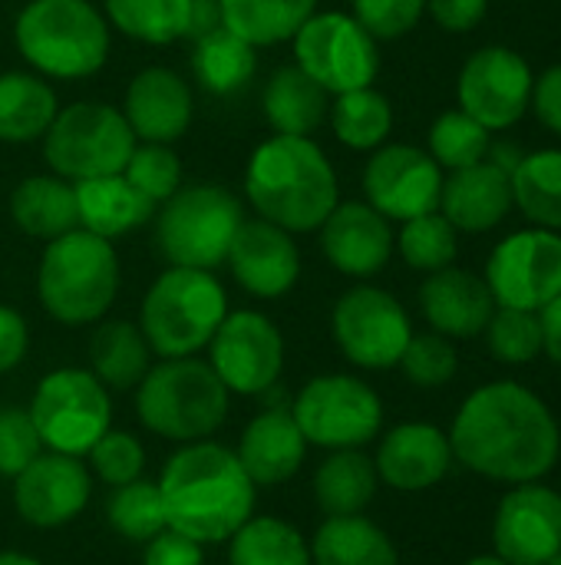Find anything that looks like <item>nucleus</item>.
<instances>
[{
	"label": "nucleus",
	"mask_w": 561,
	"mask_h": 565,
	"mask_svg": "<svg viewBox=\"0 0 561 565\" xmlns=\"http://www.w3.org/2000/svg\"><path fill=\"white\" fill-rule=\"evenodd\" d=\"M453 457L499 483H536L559 460V424L526 387L503 381L479 387L456 414Z\"/></svg>",
	"instance_id": "1"
},
{
	"label": "nucleus",
	"mask_w": 561,
	"mask_h": 565,
	"mask_svg": "<svg viewBox=\"0 0 561 565\" xmlns=\"http://www.w3.org/2000/svg\"><path fill=\"white\" fill-rule=\"evenodd\" d=\"M159 493L165 523L202 546L228 543L231 533L255 516L258 503V487L238 454L212 440L182 444L162 470Z\"/></svg>",
	"instance_id": "2"
},
{
	"label": "nucleus",
	"mask_w": 561,
	"mask_h": 565,
	"mask_svg": "<svg viewBox=\"0 0 561 565\" xmlns=\"http://www.w3.org/2000/svg\"><path fill=\"white\" fill-rule=\"evenodd\" d=\"M245 195L258 218L301 235L317 232L341 202L337 172L311 136L265 139L245 169Z\"/></svg>",
	"instance_id": "3"
},
{
	"label": "nucleus",
	"mask_w": 561,
	"mask_h": 565,
	"mask_svg": "<svg viewBox=\"0 0 561 565\" xmlns=\"http://www.w3.org/2000/svg\"><path fill=\"white\" fill-rule=\"evenodd\" d=\"M13 40L36 76L86 79L109 60V20L89 0H30Z\"/></svg>",
	"instance_id": "4"
},
{
	"label": "nucleus",
	"mask_w": 561,
	"mask_h": 565,
	"mask_svg": "<svg viewBox=\"0 0 561 565\" xmlns=\"http://www.w3.org/2000/svg\"><path fill=\"white\" fill-rule=\"evenodd\" d=\"M36 295L43 311L66 328L103 321L119 295V258L112 242L86 228H73L46 242L36 271Z\"/></svg>",
	"instance_id": "5"
},
{
	"label": "nucleus",
	"mask_w": 561,
	"mask_h": 565,
	"mask_svg": "<svg viewBox=\"0 0 561 565\" xmlns=\"http://www.w3.org/2000/svg\"><path fill=\"white\" fill-rule=\"evenodd\" d=\"M231 394L208 361L162 358L136 384V414L145 430L172 444L208 440L228 417Z\"/></svg>",
	"instance_id": "6"
},
{
	"label": "nucleus",
	"mask_w": 561,
	"mask_h": 565,
	"mask_svg": "<svg viewBox=\"0 0 561 565\" xmlns=\"http://www.w3.org/2000/svg\"><path fill=\"white\" fill-rule=\"evenodd\" d=\"M228 315V295L212 271L169 265L145 291L139 331L159 358H195Z\"/></svg>",
	"instance_id": "7"
},
{
	"label": "nucleus",
	"mask_w": 561,
	"mask_h": 565,
	"mask_svg": "<svg viewBox=\"0 0 561 565\" xmlns=\"http://www.w3.org/2000/svg\"><path fill=\"white\" fill-rule=\"evenodd\" d=\"M241 222V202L225 185H182L162 202V212H155V245L175 268L215 271L225 265Z\"/></svg>",
	"instance_id": "8"
},
{
	"label": "nucleus",
	"mask_w": 561,
	"mask_h": 565,
	"mask_svg": "<svg viewBox=\"0 0 561 565\" xmlns=\"http://www.w3.org/2000/svg\"><path fill=\"white\" fill-rule=\"evenodd\" d=\"M132 149L136 136L122 109L96 99L63 106L43 136L46 166L66 182L116 175L126 169Z\"/></svg>",
	"instance_id": "9"
},
{
	"label": "nucleus",
	"mask_w": 561,
	"mask_h": 565,
	"mask_svg": "<svg viewBox=\"0 0 561 565\" xmlns=\"http://www.w3.org/2000/svg\"><path fill=\"white\" fill-rule=\"evenodd\" d=\"M26 414L40 434L43 450L86 457L112 424V401L93 371L60 367L36 384Z\"/></svg>",
	"instance_id": "10"
},
{
	"label": "nucleus",
	"mask_w": 561,
	"mask_h": 565,
	"mask_svg": "<svg viewBox=\"0 0 561 565\" xmlns=\"http://www.w3.org/2000/svg\"><path fill=\"white\" fill-rule=\"evenodd\" d=\"M291 417L301 427L308 447L360 450L380 434L384 404L377 391L360 377L324 374L298 391L291 404Z\"/></svg>",
	"instance_id": "11"
},
{
	"label": "nucleus",
	"mask_w": 561,
	"mask_h": 565,
	"mask_svg": "<svg viewBox=\"0 0 561 565\" xmlns=\"http://www.w3.org/2000/svg\"><path fill=\"white\" fill-rule=\"evenodd\" d=\"M294 63L331 96L374 86L380 70L377 40L341 10L311 13L294 33Z\"/></svg>",
	"instance_id": "12"
},
{
	"label": "nucleus",
	"mask_w": 561,
	"mask_h": 565,
	"mask_svg": "<svg viewBox=\"0 0 561 565\" xmlns=\"http://www.w3.org/2000/svg\"><path fill=\"white\" fill-rule=\"evenodd\" d=\"M331 331L341 354L367 371L397 367L403 348L413 338L410 315L403 311V305L390 291L374 285H357L337 298Z\"/></svg>",
	"instance_id": "13"
},
{
	"label": "nucleus",
	"mask_w": 561,
	"mask_h": 565,
	"mask_svg": "<svg viewBox=\"0 0 561 565\" xmlns=\"http://www.w3.org/2000/svg\"><path fill=\"white\" fill-rule=\"evenodd\" d=\"M208 364L228 394L261 397L284 371V338L261 311H228L208 341Z\"/></svg>",
	"instance_id": "14"
},
{
	"label": "nucleus",
	"mask_w": 561,
	"mask_h": 565,
	"mask_svg": "<svg viewBox=\"0 0 561 565\" xmlns=\"http://www.w3.org/2000/svg\"><path fill=\"white\" fill-rule=\"evenodd\" d=\"M486 285L499 308L542 311L561 295V235L552 228L516 232L496 245Z\"/></svg>",
	"instance_id": "15"
},
{
	"label": "nucleus",
	"mask_w": 561,
	"mask_h": 565,
	"mask_svg": "<svg viewBox=\"0 0 561 565\" xmlns=\"http://www.w3.org/2000/svg\"><path fill=\"white\" fill-rule=\"evenodd\" d=\"M532 83L536 76L516 50L483 46L460 70V109L483 122L489 132L509 129L526 116L532 103Z\"/></svg>",
	"instance_id": "16"
},
{
	"label": "nucleus",
	"mask_w": 561,
	"mask_h": 565,
	"mask_svg": "<svg viewBox=\"0 0 561 565\" xmlns=\"http://www.w3.org/2000/svg\"><path fill=\"white\" fill-rule=\"evenodd\" d=\"M443 169L417 146H380L364 169V195L390 222H407L440 209Z\"/></svg>",
	"instance_id": "17"
},
{
	"label": "nucleus",
	"mask_w": 561,
	"mask_h": 565,
	"mask_svg": "<svg viewBox=\"0 0 561 565\" xmlns=\"http://www.w3.org/2000/svg\"><path fill=\"white\" fill-rule=\"evenodd\" d=\"M93 480L79 457L43 450L26 470L13 477V507L23 523L56 530L73 523L89 503Z\"/></svg>",
	"instance_id": "18"
},
{
	"label": "nucleus",
	"mask_w": 561,
	"mask_h": 565,
	"mask_svg": "<svg viewBox=\"0 0 561 565\" xmlns=\"http://www.w3.org/2000/svg\"><path fill=\"white\" fill-rule=\"evenodd\" d=\"M225 265L231 268V278L261 301L284 298L301 278V252L294 235L265 218L241 222Z\"/></svg>",
	"instance_id": "19"
},
{
	"label": "nucleus",
	"mask_w": 561,
	"mask_h": 565,
	"mask_svg": "<svg viewBox=\"0 0 561 565\" xmlns=\"http://www.w3.org/2000/svg\"><path fill=\"white\" fill-rule=\"evenodd\" d=\"M493 536L509 565H546L561 550V497L539 483H519L499 503Z\"/></svg>",
	"instance_id": "20"
},
{
	"label": "nucleus",
	"mask_w": 561,
	"mask_h": 565,
	"mask_svg": "<svg viewBox=\"0 0 561 565\" xmlns=\"http://www.w3.org/2000/svg\"><path fill=\"white\" fill-rule=\"evenodd\" d=\"M317 232L327 262L350 278H370L384 271L393 255L390 218L367 202H337Z\"/></svg>",
	"instance_id": "21"
},
{
	"label": "nucleus",
	"mask_w": 561,
	"mask_h": 565,
	"mask_svg": "<svg viewBox=\"0 0 561 565\" xmlns=\"http://www.w3.org/2000/svg\"><path fill=\"white\" fill-rule=\"evenodd\" d=\"M122 116L139 142L172 146L188 132L192 122V89L169 66H145L126 86Z\"/></svg>",
	"instance_id": "22"
},
{
	"label": "nucleus",
	"mask_w": 561,
	"mask_h": 565,
	"mask_svg": "<svg viewBox=\"0 0 561 565\" xmlns=\"http://www.w3.org/2000/svg\"><path fill=\"white\" fill-rule=\"evenodd\" d=\"M453 447L443 430L433 424H400L393 427L377 450V477L403 493L430 490L450 473Z\"/></svg>",
	"instance_id": "23"
},
{
	"label": "nucleus",
	"mask_w": 561,
	"mask_h": 565,
	"mask_svg": "<svg viewBox=\"0 0 561 565\" xmlns=\"http://www.w3.org/2000/svg\"><path fill=\"white\" fill-rule=\"evenodd\" d=\"M235 454L255 487H281L301 470L308 440L294 424L291 407H268L248 420Z\"/></svg>",
	"instance_id": "24"
},
{
	"label": "nucleus",
	"mask_w": 561,
	"mask_h": 565,
	"mask_svg": "<svg viewBox=\"0 0 561 565\" xmlns=\"http://www.w3.org/2000/svg\"><path fill=\"white\" fill-rule=\"evenodd\" d=\"M513 205V175L493 159L456 169L443 179L440 212L456 232H489L509 215Z\"/></svg>",
	"instance_id": "25"
},
{
	"label": "nucleus",
	"mask_w": 561,
	"mask_h": 565,
	"mask_svg": "<svg viewBox=\"0 0 561 565\" xmlns=\"http://www.w3.org/2000/svg\"><path fill=\"white\" fill-rule=\"evenodd\" d=\"M493 291L483 278L463 268H440L420 288V308L430 328L443 338H476L493 318Z\"/></svg>",
	"instance_id": "26"
},
{
	"label": "nucleus",
	"mask_w": 561,
	"mask_h": 565,
	"mask_svg": "<svg viewBox=\"0 0 561 565\" xmlns=\"http://www.w3.org/2000/svg\"><path fill=\"white\" fill-rule=\"evenodd\" d=\"M76 189V218L79 228L112 242L145 225L155 215V205L122 175H99L86 182H73Z\"/></svg>",
	"instance_id": "27"
},
{
	"label": "nucleus",
	"mask_w": 561,
	"mask_h": 565,
	"mask_svg": "<svg viewBox=\"0 0 561 565\" xmlns=\"http://www.w3.org/2000/svg\"><path fill=\"white\" fill-rule=\"evenodd\" d=\"M261 103L265 119L278 136H311L331 113V93H324L298 63L271 73Z\"/></svg>",
	"instance_id": "28"
},
{
	"label": "nucleus",
	"mask_w": 561,
	"mask_h": 565,
	"mask_svg": "<svg viewBox=\"0 0 561 565\" xmlns=\"http://www.w3.org/2000/svg\"><path fill=\"white\" fill-rule=\"evenodd\" d=\"M10 215L23 235L53 242V238L79 228L76 189H73V182H66L53 172L50 175H30L10 195Z\"/></svg>",
	"instance_id": "29"
},
{
	"label": "nucleus",
	"mask_w": 561,
	"mask_h": 565,
	"mask_svg": "<svg viewBox=\"0 0 561 565\" xmlns=\"http://www.w3.org/2000/svg\"><path fill=\"white\" fill-rule=\"evenodd\" d=\"M314 565H400L390 536L360 516H327L311 540Z\"/></svg>",
	"instance_id": "30"
},
{
	"label": "nucleus",
	"mask_w": 561,
	"mask_h": 565,
	"mask_svg": "<svg viewBox=\"0 0 561 565\" xmlns=\"http://www.w3.org/2000/svg\"><path fill=\"white\" fill-rule=\"evenodd\" d=\"M56 113V89L43 76L23 70L0 73V142L43 139Z\"/></svg>",
	"instance_id": "31"
},
{
	"label": "nucleus",
	"mask_w": 561,
	"mask_h": 565,
	"mask_svg": "<svg viewBox=\"0 0 561 565\" xmlns=\"http://www.w3.org/2000/svg\"><path fill=\"white\" fill-rule=\"evenodd\" d=\"M377 467L360 450H331L314 473V503L324 516H360L377 497Z\"/></svg>",
	"instance_id": "32"
},
{
	"label": "nucleus",
	"mask_w": 561,
	"mask_h": 565,
	"mask_svg": "<svg viewBox=\"0 0 561 565\" xmlns=\"http://www.w3.org/2000/svg\"><path fill=\"white\" fill-rule=\"evenodd\" d=\"M152 367V348L132 321H103L89 341V371L106 391L136 387Z\"/></svg>",
	"instance_id": "33"
},
{
	"label": "nucleus",
	"mask_w": 561,
	"mask_h": 565,
	"mask_svg": "<svg viewBox=\"0 0 561 565\" xmlns=\"http://www.w3.org/2000/svg\"><path fill=\"white\" fill-rule=\"evenodd\" d=\"M222 26L241 36L245 43L274 46L294 40V33L317 13V0H218Z\"/></svg>",
	"instance_id": "34"
},
{
	"label": "nucleus",
	"mask_w": 561,
	"mask_h": 565,
	"mask_svg": "<svg viewBox=\"0 0 561 565\" xmlns=\"http://www.w3.org/2000/svg\"><path fill=\"white\" fill-rule=\"evenodd\" d=\"M255 70H258L255 46L245 43L241 36H235L231 30L218 26V30L205 33L202 40H195L192 73L208 93L231 96V93H238L241 86L251 83Z\"/></svg>",
	"instance_id": "35"
},
{
	"label": "nucleus",
	"mask_w": 561,
	"mask_h": 565,
	"mask_svg": "<svg viewBox=\"0 0 561 565\" xmlns=\"http://www.w3.org/2000/svg\"><path fill=\"white\" fill-rule=\"evenodd\" d=\"M228 565H314L311 543L278 516H251L228 540Z\"/></svg>",
	"instance_id": "36"
},
{
	"label": "nucleus",
	"mask_w": 561,
	"mask_h": 565,
	"mask_svg": "<svg viewBox=\"0 0 561 565\" xmlns=\"http://www.w3.org/2000/svg\"><path fill=\"white\" fill-rule=\"evenodd\" d=\"M327 116H331L334 136L347 149H357V152L380 149L387 142L390 129H393V106L374 86L337 93Z\"/></svg>",
	"instance_id": "37"
},
{
	"label": "nucleus",
	"mask_w": 561,
	"mask_h": 565,
	"mask_svg": "<svg viewBox=\"0 0 561 565\" xmlns=\"http://www.w3.org/2000/svg\"><path fill=\"white\" fill-rule=\"evenodd\" d=\"M513 202L539 228H561V149L522 156L513 169Z\"/></svg>",
	"instance_id": "38"
},
{
	"label": "nucleus",
	"mask_w": 561,
	"mask_h": 565,
	"mask_svg": "<svg viewBox=\"0 0 561 565\" xmlns=\"http://www.w3.org/2000/svg\"><path fill=\"white\" fill-rule=\"evenodd\" d=\"M106 20L129 40L165 46L188 33V0H106Z\"/></svg>",
	"instance_id": "39"
},
{
	"label": "nucleus",
	"mask_w": 561,
	"mask_h": 565,
	"mask_svg": "<svg viewBox=\"0 0 561 565\" xmlns=\"http://www.w3.org/2000/svg\"><path fill=\"white\" fill-rule=\"evenodd\" d=\"M106 523L129 543H149L152 536H159L169 523H165V510H162V493L159 483L152 480H132L122 487H112V497L106 500Z\"/></svg>",
	"instance_id": "40"
},
{
	"label": "nucleus",
	"mask_w": 561,
	"mask_h": 565,
	"mask_svg": "<svg viewBox=\"0 0 561 565\" xmlns=\"http://www.w3.org/2000/svg\"><path fill=\"white\" fill-rule=\"evenodd\" d=\"M489 146H493L489 129L463 109H450L430 126V156L436 159L440 169L456 172L476 166L489 156Z\"/></svg>",
	"instance_id": "41"
},
{
	"label": "nucleus",
	"mask_w": 561,
	"mask_h": 565,
	"mask_svg": "<svg viewBox=\"0 0 561 565\" xmlns=\"http://www.w3.org/2000/svg\"><path fill=\"white\" fill-rule=\"evenodd\" d=\"M400 255L410 268L417 271H440V268H450L456 252H460V242H456V228L450 225V218L436 209V212H427V215H417V218H407L403 228H400Z\"/></svg>",
	"instance_id": "42"
},
{
	"label": "nucleus",
	"mask_w": 561,
	"mask_h": 565,
	"mask_svg": "<svg viewBox=\"0 0 561 565\" xmlns=\"http://www.w3.org/2000/svg\"><path fill=\"white\" fill-rule=\"evenodd\" d=\"M489 351L506 364H529L542 354V321L539 311L499 308L486 324Z\"/></svg>",
	"instance_id": "43"
},
{
	"label": "nucleus",
	"mask_w": 561,
	"mask_h": 565,
	"mask_svg": "<svg viewBox=\"0 0 561 565\" xmlns=\"http://www.w3.org/2000/svg\"><path fill=\"white\" fill-rule=\"evenodd\" d=\"M122 175L159 209L165 199H172L182 189V162L172 152V146L162 142H142L132 149Z\"/></svg>",
	"instance_id": "44"
},
{
	"label": "nucleus",
	"mask_w": 561,
	"mask_h": 565,
	"mask_svg": "<svg viewBox=\"0 0 561 565\" xmlns=\"http://www.w3.org/2000/svg\"><path fill=\"white\" fill-rule=\"evenodd\" d=\"M89 467L93 473L106 483V487H122L142 477L145 467V450L142 444L126 434V430H106L93 447H89Z\"/></svg>",
	"instance_id": "45"
},
{
	"label": "nucleus",
	"mask_w": 561,
	"mask_h": 565,
	"mask_svg": "<svg viewBox=\"0 0 561 565\" xmlns=\"http://www.w3.org/2000/svg\"><path fill=\"white\" fill-rule=\"evenodd\" d=\"M400 367L417 387H443L456 374V348L443 334H413L403 348Z\"/></svg>",
	"instance_id": "46"
},
{
	"label": "nucleus",
	"mask_w": 561,
	"mask_h": 565,
	"mask_svg": "<svg viewBox=\"0 0 561 565\" xmlns=\"http://www.w3.org/2000/svg\"><path fill=\"white\" fill-rule=\"evenodd\" d=\"M43 454L40 434L23 407H0V477L13 480Z\"/></svg>",
	"instance_id": "47"
},
{
	"label": "nucleus",
	"mask_w": 561,
	"mask_h": 565,
	"mask_svg": "<svg viewBox=\"0 0 561 565\" xmlns=\"http://www.w3.org/2000/svg\"><path fill=\"white\" fill-rule=\"evenodd\" d=\"M423 13H427V0H354L350 17L374 40H397L407 36Z\"/></svg>",
	"instance_id": "48"
},
{
	"label": "nucleus",
	"mask_w": 561,
	"mask_h": 565,
	"mask_svg": "<svg viewBox=\"0 0 561 565\" xmlns=\"http://www.w3.org/2000/svg\"><path fill=\"white\" fill-rule=\"evenodd\" d=\"M142 565H205V550L192 536L165 526L159 536L145 543Z\"/></svg>",
	"instance_id": "49"
},
{
	"label": "nucleus",
	"mask_w": 561,
	"mask_h": 565,
	"mask_svg": "<svg viewBox=\"0 0 561 565\" xmlns=\"http://www.w3.org/2000/svg\"><path fill=\"white\" fill-rule=\"evenodd\" d=\"M30 351V328L20 311L0 305V374L13 371Z\"/></svg>",
	"instance_id": "50"
},
{
	"label": "nucleus",
	"mask_w": 561,
	"mask_h": 565,
	"mask_svg": "<svg viewBox=\"0 0 561 565\" xmlns=\"http://www.w3.org/2000/svg\"><path fill=\"white\" fill-rule=\"evenodd\" d=\"M489 0H427L430 17L450 33H470L486 17Z\"/></svg>",
	"instance_id": "51"
},
{
	"label": "nucleus",
	"mask_w": 561,
	"mask_h": 565,
	"mask_svg": "<svg viewBox=\"0 0 561 565\" xmlns=\"http://www.w3.org/2000/svg\"><path fill=\"white\" fill-rule=\"evenodd\" d=\"M536 116L555 132L561 136V63L549 66L542 76H536L532 83V103Z\"/></svg>",
	"instance_id": "52"
},
{
	"label": "nucleus",
	"mask_w": 561,
	"mask_h": 565,
	"mask_svg": "<svg viewBox=\"0 0 561 565\" xmlns=\"http://www.w3.org/2000/svg\"><path fill=\"white\" fill-rule=\"evenodd\" d=\"M222 26V3L218 0H188V33L185 40H202L205 33Z\"/></svg>",
	"instance_id": "53"
},
{
	"label": "nucleus",
	"mask_w": 561,
	"mask_h": 565,
	"mask_svg": "<svg viewBox=\"0 0 561 565\" xmlns=\"http://www.w3.org/2000/svg\"><path fill=\"white\" fill-rule=\"evenodd\" d=\"M539 321H542V351H549V358L561 364V295L539 311Z\"/></svg>",
	"instance_id": "54"
},
{
	"label": "nucleus",
	"mask_w": 561,
	"mask_h": 565,
	"mask_svg": "<svg viewBox=\"0 0 561 565\" xmlns=\"http://www.w3.org/2000/svg\"><path fill=\"white\" fill-rule=\"evenodd\" d=\"M0 565H43L26 553H0Z\"/></svg>",
	"instance_id": "55"
},
{
	"label": "nucleus",
	"mask_w": 561,
	"mask_h": 565,
	"mask_svg": "<svg viewBox=\"0 0 561 565\" xmlns=\"http://www.w3.org/2000/svg\"><path fill=\"white\" fill-rule=\"evenodd\" d=\"M466 565H509L503 556H476L473 563H466Z\"/></svg>",
	"instance_id": "56"
},
{
	"label": "nucleus",
	"mask_w": 561,
	"mask_h": 565,
	"mask_svg": "<svg viewBox=\"0 0 561 565\" xmlns=\"http://www.w3.org/2000/svg\"><path fill=\"white\" fill-rule=\"evenodd\" d=\"M546 565H561V550H559V553H555V556H552V559H549V563H546Z\"/></svg>",
	"instance_id": "57"
}]
</instances>
